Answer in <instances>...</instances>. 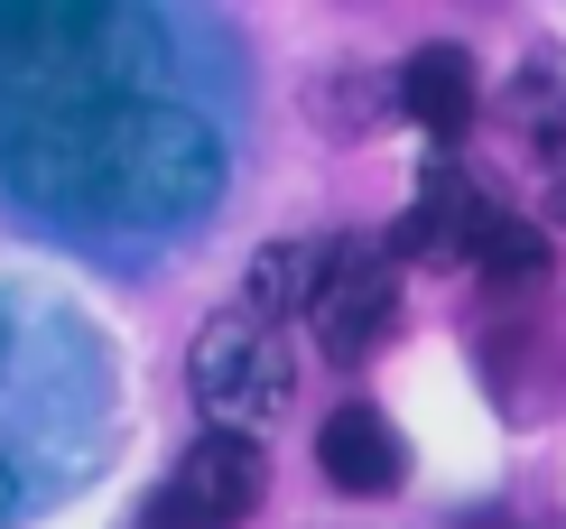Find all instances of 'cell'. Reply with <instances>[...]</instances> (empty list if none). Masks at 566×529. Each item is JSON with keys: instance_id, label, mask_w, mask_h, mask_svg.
Listing matches in <instances>:
<instances>
[{"instance_id": "obj_1", "label": "cell", "mask_w": 566, "mask_h": 529, "mask_svg": "<svg viewBox=\"0 0 566 529\" xmlns=\"http://www.w3.org/2000/svg\"><path fill=\"white\" fill-rule=\"evenodd\" d=\"M130 10H0V177L65 232H177L214 205L223 139L139 84Z\"/></svg>"}, {"instance_id": "obj_2", "label": "cell", "mask_w": 566, "mask_h": 529, "mask_svg": "<svg viewBox=\"0 0 566 529\" xmlns=\"http://www.w3.org/2000/svg\"><path fill=\"white\" fill-rule=\"evenodd\" d=\"M186 381H196V408L214 418V437H261L297 400V353L279 325L223 307V317H205L196 353H186Z\"/></svg>"}, {"instance_id": "obj_3", "label": "cell", "mask_w": 566, "mask_h": 529, "mask_svg": "<svg viewBox=\"0 0 566 529\" xmlns=\"http://www.w3.org/2000/svg\"><path fill=\"white\" fill-rule=\"evenodd\" d=\"M390 317H399V260H390V242H325L316 298H306V325H316L325 363H363V353L390 334Z\"/></svg>"}, {"instance_id": "obj_4", "label": "cell", "mask_w": 566, "mask_h": 529, "mask_svg": "<svg viewBox=\"0 0 566 529\" xmlns=\"http://www.w3.org/2000/svg\"><path fill=\"white\" fill-rule=\"evenodd\" d=\"M511 224V205L492 196L483 177H464V167H428L418 177V205H409V224L390 232V260H409V251H437V260H464L474 270L483 242Z\"/></svg>"}, {"instance_id": "obj_5", "label": "cell", "mask_w": 566, "mask_h": 529, "mask_svg": "<svg viewBox=\"0 0 566 529\" xmlns=\"http://www.w3.org/2000/svg\"><path fill=\"white\" fill-rule=\"evenodd\" d=\"M261 492H270V455H261V437H196L158 501H177V511L205 520V529H242L251 511H261Z\"/></svg>"}, {"instance_id": "obj_6", "label": "cell", "mask_w": 566, "mask_h": 529, "mask_svg": "<svg viewBox=\"0 0 566 529\" xmlns=\"http://www.w3.org/2000/svg\"><path fill=\"white\" fill-rule=\"evenodd\" d=\"M316 465H325V484L335 492H399V465H409V455H399V437H390V418L371 400H344L335 418L316 427Z\"/></svg>"}, {"instance_id": "obj_7", "label": "cell", "mask_w": 566, "mask_h": 529, "mask_svg": "<svg viewBox=\"0 0 566 529\" xmlns=\"http://www.w3.org/2000/svg\"><path fill=\"white\" fill-rule=\"evenodd\" d=\"M399 103H409V122H418V131L455 139L464 122H474V56H464L455 38L409 46V65H399Z\"/></svg>"}, {"instance_id": "obj_8", "label": "cell", "mask_w": 566, "mask_h": 529, "mask_svg": "<svg viewBox=\"0 0 566 529\" xmlns=\"http://www.w3.org/2000/svg\"><path fill=\"white\" fill-rule=\"evenodd\" d=\"M511 122L548 167H566V46H530L511 75Z\"/></svg>"}, {"instance_id": "obj_9", "label": "cell", "mask_w": 566, "mask_h": 529, "mask_svg": "<svg viewBox=\"0 0 566 529\" xmlns=\"http://www.w3.org/2000/svg\"><path fill=\"white\" fill-rule=\"evenodd\" d=\"M316 270H325V242H270L261 260H251L242 317H261V325H289V317H306V298H316Z\"/></svg>"}, {"instance_id": "obj_10", "label": "cell", "mask_w": 566, "mask_h": 529, "mask_svg": "<svg viewBox=\"0 0 566 529\" xmlns=\"http://www.w3.org/2000/svg\"><path fill=\"white\" fill-rule=\"evenodd\" d=\"M0 408H10V317H0ZM29 446H19V427L0 418V529H10L19 511H29Z\"/></svg>"}]
</instances>
